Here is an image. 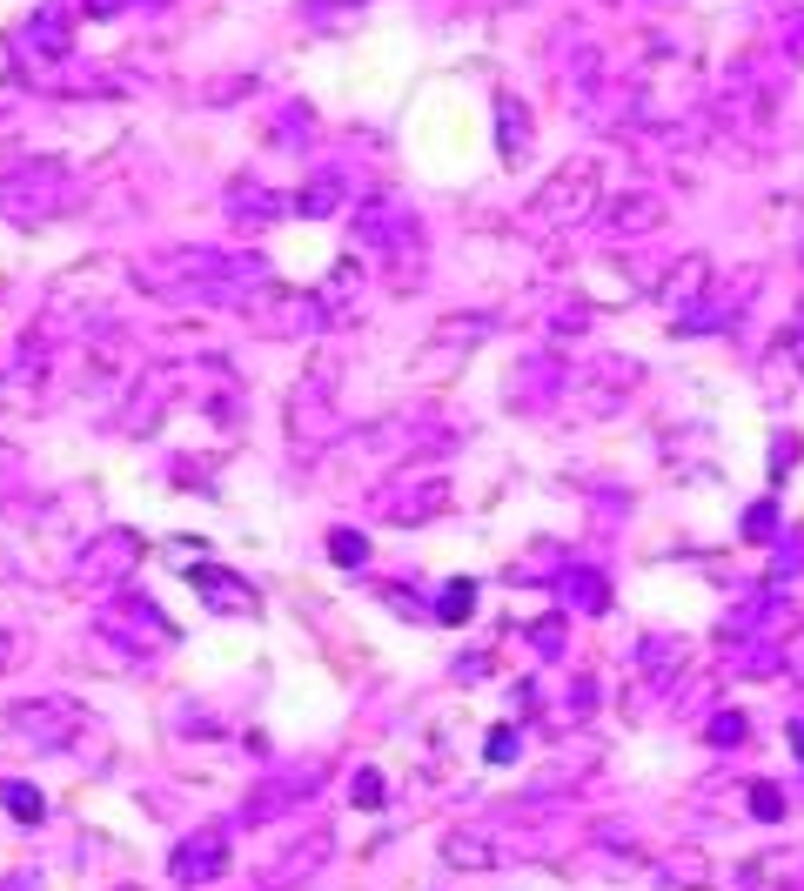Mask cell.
<instances>
[{
	"mask_svg": "<svg viewBox=\"0 0 804 891\" xmlns=\"http://www.w3.org/2000/svg\"><path fill=\"white\" fill-rule=\"evenodd\" d=\"M664 878H677V885H704V878H711V865H704V858H691V851H677V858H664Z\"/></svg>",
	"mask_w": 804,
	"mask_h": 891,
	"instance_id": "obj_11",
	"label": "cell"
},
{
	"mask_svg": "<svg viewBox=\"0 0 804 891\" xmlns=\"http://www.w3.org/2000/svg\"><path fill=\"white\" fill-rule=\"evenodd\" d=\"M356 804H362V811H376V804H382V778H376V771H356Z\"/></svg>",
	"mask_w": 804,
	"mask_h": 891,
	"instance_id": "obj_15",
	"label": "cell"
},
{
	"mask_svg": "<svg viewBox=\"0 0 804 891\" xmlns=\"http://www.w3.org/2000/svg\"><path fill=\"white\" fill-rule=\"evenodd\" d=\"M88 724L81 704H67V697H27L7 711V737H21V744H41V751H61L74 744V731Z\"/></svg>",
	"mask_w": 804,
	"mask_h": 891,
	"instance_id": "obj_2",
	"label": "cell"
},
{
	"mask_svg": "<svg viewBox=\"0 0 804 891\" xmlns=\"http://www.w3.org/2000/svg\"><path fill=\"white\" fill-rule=\"evenodd\" d=\"M195 590L215 610H235V617H255V590L248 583H228V577H215V570H195Z\"/></svg>",
	"mask_w": 804,
	"mask_h": 891,
	"instance_id": "obj_7",
	"label": "cell"
},
{
	"mask_svg": "<svg viewBox=\"0 0 804 891\" xmlns=\"http://www.w3.org/2000/svg\"><path fill=\"white\" fill-rule=\"evenodd\" d=\"M791 744H798V758H804V724H791Z\"/></svg>",
	"mask_w": 804,
	"mask_h": 891,
	"instance_id": "obj_18",
	"label": "cell"
},
{
	"mask_svg": "<svg viewBox=\"0 0 804 891\" xmlns=\"http://www.w3.org/2000/svg\"><path fill=\"white\" fill-rule=\"evenodd\" d=\"M443 865H456V871H496V865H503V845H496L490 831H449V838H443Z\"/></svg>",
	"mask_w": 804,
	"mask_h": 891,
	"instance_id": "obj_5",
	"label": "cell"
},
{
	"mask_svg": "<svg viewBox=\"0 0 804 891\" xmlns=\"http://www.w3.org/2000/svg\"><path fill=\"white\" fill-rule=\"evenodd\" d=\"M329 851H335V845H329V831H315V838H309V845H302V851H289L282 865L268 871V891H282V885H289V878H309V871L322 865Z\"/></svg>",
	"mask_w": 804,
	"mask_h": 891,
	"instance_id": "obj_8",
	"label": "cell"
},
{
	"mask_svg": "<svg viewBox=\"0 0 804 891\" xmlns=\"http://www.w3.org/2000/svg\"><path fill=\"white\" fill-rule=\"evenodd\" d=\"M121 891H134V885H121Z\"/></svg>",
	"mask_w": 804,
	"mask_h": 891,
	"instance_id": "obj_19",
	"label": "cell"
},
{
	"mask_svg": "<svg viewBox=\"0 0 804 891\" xmlns=\"http://www.w3.org/2000/svg\"><path fill=\"white\" fill-rule=\"evenodd\" d=\"M590 208H597V168H590V161H570L563 175H550V188L536 201V222L570 228V222H583Z\"/></svg>",
	"mask_w": 804,
	"mask_h": 891,
	"instance_id": "obj_3",
	"label": "cell"
},
{
	"mask_svg": "<svg viewBox=\"0 0 804 891\" xmlns=\"http://www.w3.org/2000/svg\"><path fill=\"white\" fill-rule=\"evenodd\" d=\"M168 871H175L188 891H195V885H215V878L228 871V838H222V831H201V838H188V845L168 858Z\"/></svg>",
	"mask_w": 804,
	"mask_h": 891,
	"instance_id": "obj_4",
	"label": "cell"
},
{
	"mask_svg": "<svg viewBox=\"0 0 804 891\" xmlns=\"http://www.w3.org/2000/svg\"><path fill=\"white\" fill-rule=\"evenodd\" d=\"M0 804H7V811H14L21 825H41V811H47V804H41V791H34L27 778H7V784H0Z\"/></svg>",
	"mask_w": 804,
	"mask_h": 891,
	"instance_id": "obj_10",
	"label": "cell"
},
{
	"mask_svg": "<svg viewBox=\"0 0 804 891\" xmlns=\"http://www.w3.org/2000/svg\"><path fill=\"white\" fill-rule=\"evenodd\" d=\"M704 282H711V262H704V255H684V262H677V275L664 282V309H684V302H691Z\"/></svg>",
	"mask_w": 804,
	"mask_h": 891,
	"instance_id": "obj_9",
	"label": "cell"
},
{
	"mask_svg": "<svg viewBox=\"0 0 804 891\" xmlns=\"http://www.w3.org/2000/svg\"><path fill=\"white\" fill-rule=\"evenodd\" d=\"M329 550H335V563H362V536H335Z\"/></svg>",
	"mask_w": 804,
	"mask_h": 891,
	"instance_id": "obj_17",
	"label": "cell"
},
{
	"mask_svg": "<svg viewBox=\"0 0 804 891\" xmlns=\"http://www.w3.org/2000/svg\"><path fill=\"white\" fill-rule=\"evenodd\" d=\"M469 610H476V583H449V590H443V617H449V624H463Z\"/></svg>",
	"mask_w": 804,
	"mask_h": 891,
	"instance_id": "obj_12",
	"label": "cell"
},
{
	"mask_svg": "<svg viewBox=\"0 0 804 891\" xmlns=\"http://www.w3.org/2000/svg\"><path fill=\"white\" fill-rule=\"evenodd\" d=\"M657 222H664V201H657V195L610 201V228H617V235H644V228H657Z\"/></svg>",
	"mask_w": 804,
	"mask_h": 891,
	"instance_id": "obj_6",
	"label": "cell"
},
{
	"mask_svg": "<svg viewBox=\"0 0 804 891\" xmlns=\"http://www.w3.org/2000/svg\"><path fill=\"white\" fill-rule=\"evenodd\" d=\"M503 758H516V731H510V724L490 737V764H503Z\"/></svg>",
	"mask_w": 804,
	"mask_h": 891,
	"instance_id": "obj_16",
	"label": "cell"
},
{
	"mask_svg": "<svg viewBox=\"0 0 804 891\" xmlns=\"http://www.w3.org/2000/svg\"><path fill=\"white\" fill-rule=\"evenodd\" d=\"M711 744H744V717H737V711L711 717Z\"/></svg>",
	"mask_w": 804,
	"mask_h": 891,
	"instance_id": "obj_14",
	"label": "cell"
},
{
	"mask_svg": "<svg viewBox=\"0 0 804 891\" xmlns=\"http://www.w3.org/2000/svg\"><path fill=\"white\" fill-rule=\"evenodd\" d=\"M235 275V262L228 255H215V248H161V255H148V262L134 268V282L141 289H155V295H168V289H188V282H228Z\"/></svg>",
	"mask_w": 804,
	"mask_h": 891,
	"instance_id": "obj_1",
	"label": "cell"
},
{
	"mask_svg": "<svg viewBox=\"0 0 804 891\" xmlns=\"http://www.w3.org/2000/svg\"><path fill=\"white\" fill-rule=\"evenodd\" d=\"M751 811H758L764 825H771V818H784V791H771V784H751Z\"/></svg>",
	"mask_w": 804,
	"mask_h": 891,
	"instance_id": "obj_13",
	"label": "cell"
}]
</instances>
